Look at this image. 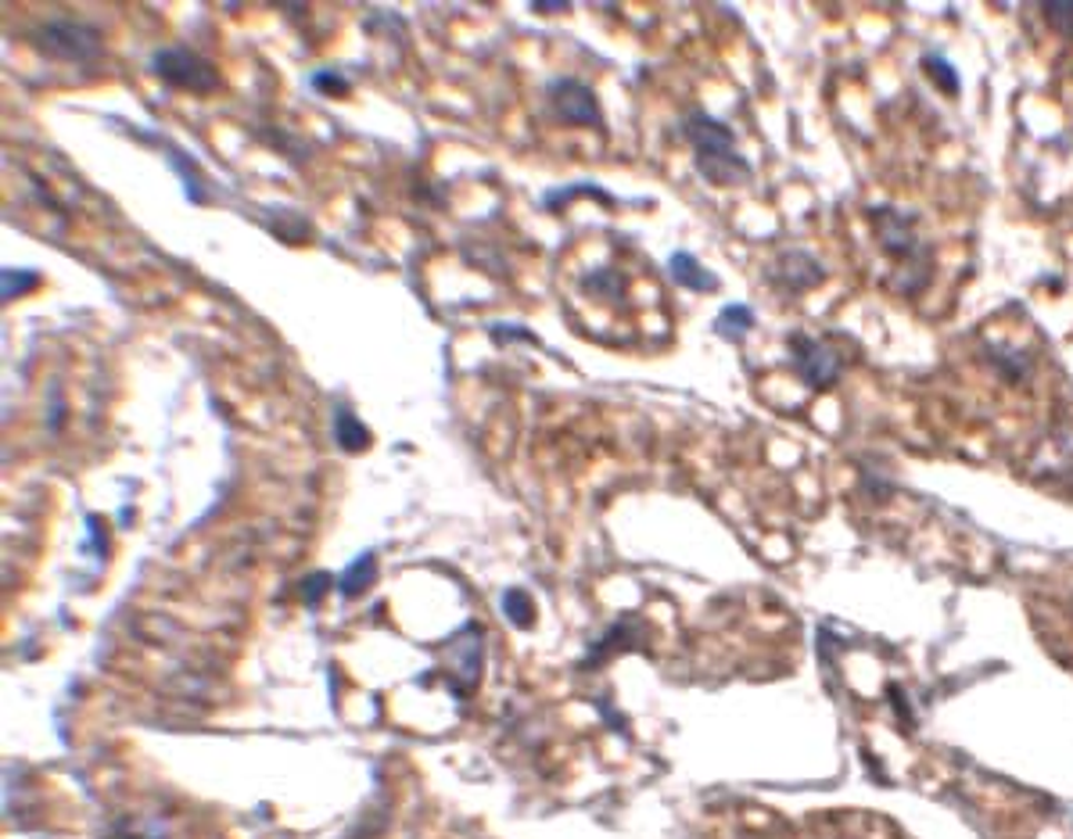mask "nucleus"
Segmentation results:
<instances>
[{"label":"nucleus","instance_id":"obj_1","mask_svg":"<svg viewBox=\"0 0 1073 839\" xmlns=\"http://www.w3.org/2000/svg\"><path fill=\"white\" fill-rule=\"evenodd\" d=\"M682 137L693 144L697 151V169L708 184L726 187L740 184L750 176V161L736 151V137L726 122L711 119L708 111H690L682 119Z\"/></svg>","mask_w":1073,"mask_h":839},{"label":"nucleus","instance_id":"obj_2","mask_svg":"<svg viewBox=\"0 0 1073 839\" xmlns=\"http://www.w3.org/2000/svg\"><path fill=\"white\" fill-rule=\"evenodd\" d=\"M33 47L55 61L90 65L101 58V32L76 19H55L33 32Z\"/></svg>","mask_w":1073,"mask_h":839},{"label":"nucleus","instance_id":"obj_3","mask_svg":"<svg viewBox=\"0 0 1073 839\" xmlns=\"http://www.w3.org/2000/svg\"><path fill=\"white\" fill-rule=\"evenodd\" d=\"M151 72L158 79H166L169 87H180L190 93H208L219 83L213 65L190 51V47H166V51H158L151 58Z\"/></svg>","mask_w":1073,"mask_h":839},{"label":"nucleus","instance_id":"obj_4","mask_svg":"<svg viewBox=\"0 0 1073 839\" xmlns=\"http://www.w3.org/2000/svg\"><path fill=\"white\" fill-rule=\"evenodd\" d=\"M790 359H794V369L800 374V381L811 384V387H829L840 374L837 355H833L823 342L808 337V334H794L790 337Z\"/></svg>","mask_w":1073,"mask_h":839},{"label":"nucleus","instance_id":"obj_5","mask_svg":"<svg viewBox=\"0 0 1073 839\" xmlns=\"http://www.w3.org/2000/svg\"><path fill=\"white\" fill-rule=\"evenodd\" d=\"M550 97H553V111L560 122H568V126H597L600 122L597 93H592L582 79H571V76L557 79V83L550 87Z\"/></svg>","mask_w":1073,"mask_h":839},{"label":"nucleus","instance_id":"obj_6","mask_svg":"<svg viewBox=\"0 0 1073 839\" xmlns=\"http://www.w3.org/2000/svg\"><path fill=\"white\" fill-rule=\"evenodd\" d=\"M668 273H671V280L682 284V287H690V290H718V277L703 269L690 251H676V255H671V258H668Z\"/></svg>","mask_w":1073,"mask_h":839},{"label":"nucleus","instance_id":"obj_7","mask_svg":"<svg viewBox=\"0 0 1073 839\" xmlns=\"http://www.w3.org/2000/svg\"><path fill=\"white\" fill-rule=\"evenodd\" d=\"M750 327H755V313H750L747 305H729V309H722L715 319V334L726 337V342H744Z\"/></svg>","mask_w":1073,"mask_h":839},{"label":"nucleus","instance_id":"obj_8","mask_svg":"<svg viewBox=\"0 0 1073 839\" xmlns=\"http://www.w3.org/2000/svg\"><path fill=\"white\" fill-rule=\"evenodd\" d=\"M334 438H338L342 448H366L371 434H366V427L345 406H338L334 409Z\"/></svg>","mask_w":1073,"mask_h":839},{"label":"nucleus","instance_id":"obj_9","mask_svg":"<svg viewBox=\"0 0 1073 839\" xmlns=\"http://www.w3.org/2000/svg\"><path fill=\"white\" fill-rule=\"evenodd\" d=\"M782 266H787L782 273H787V277H790V290H794V277H800V290L823 280L819 263H815V258H811V255H805V251H790L787 258H782Z\"/></svg>","mask_w":1073,"mask_h":839},{"label":"nucleus","instance_id":"obj_10","mask_svg":"<svg viewBox=\"0 0 1073 839\" xmlns=\"http://www.w3.org/2000/svg\"><path fill=\"white\" fill-rule=\"evenodd\" d=\"M37 284H40V273L19 269V266H8L4 277H0V290H4V298H19V295H26V290L37 287Z\"/></svg>","mask_w":1073,"mask_h":839},{"label":"nucleus","instance_id":"obj_11","mask_svg":"<svg viewBox=\"0 0 1073 839\" xmlns=\"http://www.w3.org/2000/svg\"><path fill=\"white\" fill-rule=\"evenodd\" d=\"M371 581H374V556L366 553V556H360V563H352V567L345 571L342 592H345V595H356V592H363L366 585H371Z\"/></svg>","mask_w":1073,"mask_h":839},{"label":"nucleus","instance_id":"obj_12","mask_svg":"<svg viewBox=\"0 0 1073 839\" xmlns=\"http://www.w3.org/2000/svg\"><path fill=\"white\" fill-rule=\"evenodd\" d=\"M503 606H506L510 621H514V624H521V628L532 624V600H528L521 589H510V592L503 595Z\"/></svg>","mask_w":1073,"mask_h":839},{"label":"nucleus","instance_id":"obj_13","mask_svg":"<svg viewBox=\"0 0 1073 839\" xmlns=\"http://www.w3.org/2000/svg\"><path fill=\"white\" fill-rule=\"evenodd\" d=\"M1045 19L1066 32V37H1073V4H1063V0H1052V4H1045Z\"/></svg>","mask_w":1073,"mask_h":839},{"label":"nucleus","instance_id":"obj_14","mask_svg":"<svg viewBox=\"0 0 1073 839\" xmlns=\"http://www.w3.org/2000/svg\"><path fill=\"white\" fill-rule=\"evenodd\" d=\"M313 87H331V90L345 93V90H348V79H342L338 72H316V76H313Z\"/></svg>","mask_w":1073,"mask_h":839},{"label":"nucleus","instance_id":"obj_15","mask_svg":"<svg viewBox=\"0 0 1073 839\" xmlns=\"http://www.w3.org/2000/svg\"><path fill=\"white\" fill-rule=\"evenodd\" d=\"M926 72H934L944 87L955 90V76H952V69H948V65H944V61H937V58H934V61H926Z\"/></svg>","mask_w":1073,"mask_h":839},{"label":"nucleus","instance_id":"obj_16","mask_svg":"<svg viewBox=\"0 0 1073 839\" xmlns=\"http://www.w3.org/2000/svg\"><path fill=\"white\" fill-rule=\"evenodd\" d=\"M492 337H495V342H500V337H524V342H535V337L528 334V330H521V327H518V330H514V327H495Z\"/></svg>","mask_w":1073,"mask_h":839},{"label":"nucleus","instance_id":"obj_17","mask_svg":"<svg viewBox=\"0 0 1073 839\" xmlns=\"http://www.w3.org/2000/svg\"><path fill=\"white\" fill-rule=\"evenodd\" d=\"M532 8H535V11H564V8H571V4H568V0H557V4H550V0H535Z\"/></svg>","mask_w":1073,"mask_h":839}]
</instances>
